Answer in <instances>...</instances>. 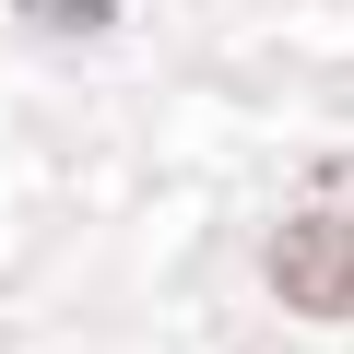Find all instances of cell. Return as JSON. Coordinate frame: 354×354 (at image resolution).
Listing matches in <instances>:
<instances>
[{"mask_svg": "<svg viewBox=\"0 0 354 354\" xmlns=\"http://www.w3.org/2000/svg\"><path fill=\"white\" fill-rule=\"evenodd\" d=\"M272 272H283V295H295L307 319H342V189H319V201L272 236Z\"/></svg>", "mask_w": 354, "mask_h": 354, "instance_id": "1", "label": "cell"}]
</instances>
